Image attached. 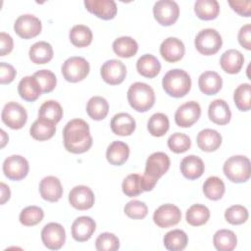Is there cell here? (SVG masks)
<instances>
[{
	"instance_id": "obj_1",
	"label": "cell",
	"mask_w": 251,
	"mask_h": 251,
	"mask_svg": "<svg viewBox=\"0 0 251 251\" xmlns=\"http://www.w3.org/2000/svg\"><path fill=\"white\" fill-rule=\"evenodd\" d=\"M63 139L66 150L74 154L84 153L92 145L89 126L81 119H73L66 124L63 129Z\"/></svg>"
},
{
	"instance_id": "obj_2",
	"label": "cell",
	"mask_w": 251,
	"mask_h": 251,
	"mask_svg": "<svg viewBox=\"0 0 251 251\" xmlns=\"http://www.w3.org/2000/svg\"><path fill=\"white\" fill-rule=\"evenodd\" d=\"M170 164V158L164 152H155L147 158L145 172L141 176L143 191H150L154 188L158 179L168 172Z\"/></svg>"
},
{
	"instance_id": "obj_3",
	"label": "cell",
	"mask_w": 251,
	"mask_h": 251,
	"mask_svg": "<svg viewBox=\"0 0 251 251\" xmlns=\"http://www.w3.org/2000/svg\"><path fill=\"white\" fill-rule=\"evenodd\" d=\"M165 92L175 98L185 96L191 88L190 75L181 69L170 70L162 79Z\"/></svg>"
},
{
	"instance_id": "obj_4",
	"label": "cell",
	"mask_w": 251,
	"mask_h": 251,
	"mask_svg": "<svg viewBox=\"0 0 251 251\" xmlns=\"http://www.w3.org/2000/svg\"><path fill=\"white\" fill-rule=\"evenodd\" d=\"M127 101L130 107L137 112H146L155 103L153 88L144 82H134L127 90Z\"/></svg>"
},
{
	"instance_id": "obj_5",
	"label": "cell",
	"mask_w": 251,
	"mask_h": 251,
	"mask_svg": "<svg viewBox=\"0 0 251 251\" xmlns=\"http://www.w3.org/2000/svg\"><path fill=\"white\" fill-rule=\"evenodd\" d=\"M223 170L225 176L231 182H245L250 178V160L242 155L231 156L225 162Z\"/></svg>"
},
{
	"instance_id": "obj_6",
	"label": "cell",
	"mask_w": 251,
	"mask_h": 251,
	"mask_svg": "<svg viewBox=\"0 0 251 251\" xmlns=\"http://www.w3.org/2000/svg\"><path fill=\"white\" fill-rule=\"evenodd\" d=\"M194 44L199 53L210 56L216 54L222 48L223 39L215 28H204L196 35Z\"/></svg>"
},
{
	"instance_id": "obj_7",
	"label": "cell",
	"mask_w": 251,
	"mask_h": 251,
	"mask_svg": "<svg viewBox=\"0 0 251 251\" xmlns=\"http://www.w3.org/2000/svg\"><path fill=\"white\" fill-rule=\"evenodd\" d=\"M89 63L83 58L73 56L68 58L62 65L61 72L64 78L70 82H78L84 79L89 74Z\"/></svg>"
},
{
	"instance_id": "obj_8",
	"label": "cell",
	"mask_w": 251,
	"mask_h": 251,
	"mask_svg": "<svg viewBox=\"0 0 251 251\" xmlns=\"http://www.w3.org/2000/svg\"><path fill=\"white\" fill-rule=\"evenodd\" d=\"M153 14L155 20L162 25H174L178 19L179 7L173 0H159L154 4Z\"/></svg>"
},
{
	"instance_id": "obj_9",
	"label": "cell",
	"mask_w": 251,
	"mask_h": 251,
	"mask_svg": "<svg viewBox=\"0 0 251 251\" xmlns=\"http://www.w3.org/2000/svg\"><path fill=\"white\" fill-rule=\"evenodd\" d=\"M2 122L13 129L22 128L27 120V113L25 109L17 102H8L3 107L1 113Z\"/></svg>"
},
{
	"instance_id": "obj_10",
	"label": "cell",
	"mask_w": 251,
	"mask_h": 251,
	"mask_svg": "<svg viewBox=\"0 0 251 251\" xmlns=\"http://www.w3.org/2000/svg\"><path fill=\"white\" fill-rule=\"evenodd\" d=\"M41 28V21L30 14L20 16L14 24L15 32L24 39H29L37 36L40 33Z\"/></svg>"
},
{
	"instance_id": "obj_11",
	"label": "cell",
	"mask_w": 251,
	"mask_h": 251,
	"mask_svg": "<svg viewBox=\"0 0 251 251\" xmlns=\"http://www.w3.org/2000/svg\"><path fill=\"white\" fill-rule=\"evenodd\" d=\"M41 240L48 249L58 250L62 248L66 241L65 228L58 223H49L41 230Z\"/></svg>"
},
{
	"instance_id": "obj_12",
	"label": "cell",
	"mask_w": 251,
	"mask_h": 251,
	"mask_svg": "<svg viewBox=\"0 0 251 251\" xmlns=\"http://www.w3.org/2000/svg\"><path fill=\"white\" fill-rule=\"evenodd\" d=\"M27 160L21 155H11L3 162V173L11 180H21L28 173Z\"/></svg>"
},
{
	"instance_id": "obj_13",
	"label": "cell",
	"mask_w": 251,
	"mask_h": 251,
	"mask_svg": "<svg viewBox=\"0 0 251 251\" xmlns=\"http://www.w3.org/2000/svg\"><path fill=\"white\" fill-rule=\"evenodd\" d=\"M100 75L106 83L117 85L122 83L126 78V68L122 61L111 59L102 65Z\"/></svg>"
},
{
	"instance_id": "obj_14",
	"label": "cell",
	"mask_w": 251,
	"mask_h": 251,
	"mask_svg": "<svg viewBox=\"0 0 251 251\" xmlns=\"http://www.w3.org/2000/svg\"><path fill=\"white\" fill-rule=\"evenodd\" d=\"M181 219L179 208L174 204H164L155 210L153 215L154 223L162 228L176 226Z\"/></svg>"
},
{
	"instance_id": "obj_15",
	"label": "cell",
	"mask_w": 251,
	"mask_h": 251,
	"mask_svg": "<svg viewBox=\"0 0 251 251\" xmlns=\"http://www.w3.org/2000/svg\"><path fill=\"white\" fill-rule=\"evenodd\" d=\"M201 115V107L195 101L180 105L175 113V122L180 127H189L194 125Z\"/></svg>"
},
{
	"instance_id": "obj_16",
	"label": "cell",
	"mask_w": 251,
	"mask_h": 251,
	"mask_svg": "<svg viewBox=\"0 0 251 251\" xmlns=\"http://www.w3.org/2000/svg\"><path fill=\"white\" fill-rule=\"evenodd\" d=\"M95 198L92 190L86 185H76L69 193V202L76 210L83 211L90 209Z\"/></svg>"
},
{
	"instance_id": "obj_17",
	"label": "cell",
	"mask_w": 251,
	"mask_h": 251,
	"mask_svg": "<svg viewBox=\"0 0 251 251\" xmlns=\"http://www.w3.org/2000/svg\"><path fill=\"white\" fill-rule=\"evenodd\" d=\"M96 229L95 221L87 216H81L76 218L71 227L72 236L75 241L84 242L87 241Z\"/></svg>"
},
{
	"instance_id": "obj_18",
	"label": "cell",
	"mask_w": 251,
	"mask_h": 251,
	"mask_svg": "<svg viewBox=\"0 0 251 251\" xmlns=\"http://www.w3.org/2000/svg\"><path fill=\"white\" fill-rule=\"evenodd\" d=\"M86 10L102 20H112L117 14V4L113 0H85Z\"/></svg>"
},
{
	"instance_id": "obj_19",
	"label": "cell",
	"mask_w": 251,
	"mask_h": 251,
	"mask_svg": "<svg viewBox=\"0 0 251 251\" xmlns=\"http://www.w3.org/2000/svg\"><path fill=\"white\" fill-rule=\"evenodd\" d=\"M185 53L183 42L176 37H168L160 45V54L165 61L175 63L182 59Z\"/></svg>"
},
{
	"instance_id": "obj_20",
	"label": "cell",
	"mask_w": 251,
	"mask_h": 251,
	"mask_svg": "<svg viewBox=\"0 0 251 251\" xmlns=\"http://www.w3.org/2000/svg\"><path fill=\"white\" fill-rule=\"evenodd\" d=\"M41 197L49 202H57L63 195V187L58 177L48 176L43 177L39 183Z\"/></svg>"
},
{
	"instance_id": "obj_21",
	"label": "cell",
	"mask_w": 251,
	"mask_h": 251,
	"mask_svg": "<svg viewBox=\"0 0 251 251\" xmlns=\"http://www.w3.org/2000/svg\"><path fill=\"white\" fill-rule=\"evenodd\" d=\"M209 119L220 126L229 123L231 118V112L228 104L223 99L213 100L208 108Z\"/></svg>"
},
{
	"instance_id": "obj_22",
	"label": "cell",
	"mask_w": 251,
	"mask_h": 251,
	"mask_svg": "<svg viewBox=\"0 0 251 251\" xmlns=\"http://www.w3.org/2000/svg\"><path fill=\"white\" fill-rule=\"evenodd\" d=\"M112 131L121 136L130 135L136 126L135 120L127 113H118L111 120Z\"/></svg>"
},
{
	"instance_id": "obj_23",
	"label": "cell",
	"mask_w": 251,
	"mask_h": 251,
	"mask_svg": "<svg viewBox=\"0 0 251 251\" xmlns=\"http://www.w3.org/2000/svg\"><path fill=\"white\" fill-rule=\"evenodd\" d=\"M205 170L202 159L195 155H188L180 162V172L187 179H196L200 177Z\"/></svg>"
},
{
	"instance_id": "obj_24",
	"label": "cell",
	"mask_w": 251,
	"mask_h": 251,
	"mask_svg": "<svg viewBox=\"0 0 251 251\" xmlns=\"http://www.w3.org/2000/svg\"><path fill=\"white\" fill-rule=\"evenodd\" d=\"M198 86L204 94L215 95L221 90L223 86V79L218 73L206 71L200 75L198 78Z\"/></svg>"
},
{
	"instance_id": "obj_25",
	"label": "cell",
	"mask_w": 251,
	"mask_h": 251,
	"mask_svg": "<svg viewBox=\"0 0 251 251\" xmlns=\"http://www.w3.org/2000/svg\"><path fill=\"white\" fill-rule=\"evenodd\" d=\"M244 63V57L242 53L236 49H228L223 53L220 59L222 69L230 75L239 73Z\"/></svg>"
},
{
	"instance_id": "obj_26",
	"label": "cell",
	"mask_w": 251,
	"mask_h": 251,
	"mask_svg": "<svg viewBox=\"0 0 251 251\" xmlns=\"http://www.w3.org/2000/svg\"><path fill=\"white\" fill-rule=\"evenodd\" d=\"M18 92L24 100L33 102L41 95L42 90L36 78L33 75H28L20 80L18 84Z\"/></svg>"
},
{
	"instance_id": "obj_27",
	"label": "cell",
	"mask_w": 251,
	"mask_h": 251,
	"mask_svg": "<svg viewBox=\"0 0 251 251\" xmlns=\"http://www.w3.org/2000/svg\"><path fill=\"white\" fill-rule=\"evenodd\" d=\"M56 132V124L50 120L39 118L33 122L29 128V133L32 138L39 141H44L53 137Z\"/></svg>"
},
{
	"instance_id": "obj_28",
	"label": "cell",
	"mask_w": 251,
	"mask_h": 251,
	"mask_svg": "<svg viewBox=\"0 0 251 251\" xmlns=\"http://www.w3.org/2000/svg\"><path fill=\"white\" fill-rule=\"evenodd\" d=\"M198 147L206 152L216 151L222 144V135L215 129H202L197 135Z\"/></svg>"
},
{
	"instance_id": "obj_29",
	"label": "cell",
	"mask_w": 251,
	"mask_h": 251,
	"mask_svg": "<svg viewBox=\"0 0 251 251\" xmlns=\"http://www.w3.org/2000/svg\"><path fill=\"white\" fill-rule=\"evenodd\" d=\"M129 147L126 143L117 140L113 141L107 148V161L114 166H121L128 159Z\"/></svg>"
},
{
	"instance_id": "obj_30",
	"label": "cell",
	"mask_w": 251,
	"mask_h": 251,
	"mask_svg": "<svg viewBox=\"0 0 251 251\" xmlns=\"http://www.w3.org/2000/svg\"><path fill=\"white\" fill-rule=\"evenodd\" d=\"M136 70L142 76L153 78L160 73L161 64L154 55L144 54L137 60Z\"/></svg>"
},
{
	"instance_id": "obj_31",
	"label": "cell",
	"mask_w": 251,
	"mask_h": 251,
	"mask_svg": "<svg viewBox=\"0 0 251 251\" xmlns=\"http://www.w3.org/2000/svg\"><path fill=\"white\" fill-rule=\"evenodd\" d=\"M28 55L32 63L36 65L46 64L53 58V48L46 41H38L30 46Z\"/></svg>"
},
{
	"instance_id": "obj_32",
	"label": "cell",
	"mask_w": 251,
	"mask_h": 251,
	"mask_svg": "<svg viewBox=\"0 0 251 251\" xmlns=\"http://www.w3.org/2000/svg\"><path fill=\"white\" fill-rule=\"evenodd\" d=\"M194 12L201 20H214L220 13V5L217 0H197L194 4Z\"/></svg>"
},
{
	"instance_id": "obj_33",
	"label": "cell",
	"mask_w": 251,
	"mask_h": 251,
	"mask_svg": "<svg viewBox=\"0 0 251 251\" xmlns=\"http://www.w3.org/2000/svg\"><path fill=\"white\" fill-rule=\"evenodd\" d=\"M213 243L219 251H231L236 247L237 237L232 230L219 229L214 234Z\"/></svg>"
},
{
	"instance_id": "obj_34",
	"label": "cell",
	"mask_w": 251,
	"mask_h": 251,
	"mask_svg": "<svg viewBox=\"0 0 251 251\" xmlns=\"http://www.w3.org/2000/svg\"><path fill=\"white\" fill-rule=\"evenodd\" d=\"M163 242L166 249L170 251H181L186 247L188 243V237L183 230L173 229L165 234Z\"/></svg>"
},
{
	"instance_id": "obj_35",
	"label": "cell",
	"mask_w": 251,
	"mask_h": 251,
	"mask_svg": "<svg viewBox=\"0 0 251 251\" xmlns=\"http://www.w3.org/2000/svg\"><path fill=\"white\" fill-rule=\"evenodd\" d=\"M113 50L121 58H129L136 54L138 44L130 36H121L114 40Z\"/></svg>"
},
{
	"instance_id": "obj_36",
	"label": "cell",
	"mask_w": 251,
	"mask_h": 251,
	"mask_svg": "<svg viewBox=\"0 0 251 251\" xmlns=\"http://www.w3.org/2000/svg\"><path fill=\"white\" fill-rule=\"evenodd\" d=\"M109 111V104L104 97L92 96L86 104L87 115L95 120L101 121L106 118Z\"/></svg>"
},
{
	"instance_id": "obj_37",
	"label": "cell",
	"mask_w": 251,
	"mask_h": 251,
	"mask_svg": "<svg viewBox=\"0 0 251 251\" xmlns=\"http://www.w3.org/2000/svg\"><path fill=\"white\" fill-rule=\"evenodd\" d=\"M70 40L75 47H86L92 42V31L84 25H74L69 33Z\"/></svg>"
},
{
	"instance_id": "obj_38",
	"label": "cell",
	"mask_w": 251,
	"mask_h": 251,
	"mask_svg": "<svg viewBox=\"0 0 251 251\" xmlns=\"http://www.w3.org/2000/svg\"><path fill=\"white\" fill-rule=\"evenodd\" d=\"M186 222L192 226H200L210 219L209 209L202 204H194L188 208L185 215Z\"/></svg>"
},
{
	"instance_id": "obj_39",
	"label": "cell",
	"mask_w": 251,
	"mask_h": 251,
	"mask_svg": "<svg viewBox=\"0 0 251 251\" xmlns=\"http://www.w3.org/2000/svg\"><path fill=\"white\" fill-rule=\"evenodd\" d=\"M170 127L168 117L163 113L153 114L147 123V128L151 135L160 137L167 133Z\"/></svg>"
},
{
	"instance_id": "obj_40",
	"label": "cell",
	"mask_w": 251,
	"mask_h": 251,
	"mask_svg": "<svg viewBox=\"0 0 251 251\" xmlns=\"http://www.w3.org/2000/svg\"><path fill=\"white\" fill-rule=\"evenodd\" d=\"M226 191L224 181L218 176L208 177L203 184L204 195L213 201L221 199Z\"/></svg>"
},
{
	"instance_id": "obj_41",
	"label": "cell",
	"mask_w": 251,
	"mask_h": 251,
	"mask_svg": "<svg viewBox=\"0 0 251 251\" xmlns=\"http://www.w3.org/2000/svg\"><path fill=\"white\" fill-rule=\"evenodd\" d=\"M38 117L44 118L54 122L55 124L59 123L63 117V109L59 102L55 100L45 101L39 108Z\"/></svg>"
},
{
	"instance_id": "obj_42",
	"label": "cell",
	"mask_w": 251,
	"mask_h": 251,
	"mask_svg": "<svg viewBox=\"0 0 251 251\" xmlns=\"http://www.w3.org/2000/svg\"><path fill=\"white\" fill-rule=\"evenodd\" d=\"M251 86L249 83L239 84L233 93V101L240 111H249L251 108Z\"/></svg>"
},
{
	"instance_id": "obj_43",
	"label": "cell",
	"mask_w": 251,
	"mask_h": 251,
	"mask_svg": "<svg viewBox=\"0 0 251 251\" xmlns=\"http://www.w3.org/2000/svg\"><path fill=\"white\" fill-rule=\"evenodd\" d=\"M44 217V212L40 207L27 206L20 213V223L25 226H32L39 224Z\"/></svg>"
},
{
	"instance_id": "obj_44",
	"label": "cell",
	"mask_w": 251,
	"mask_h": 251,
	"mask_svg": "<svg viewBox=\"0 0 251 251\" xmlns=\"http://www.w3.org/2000/svg\"><path fill=\"white\" fill-rule=\"evenodd\" d=\"M123 192L128 197H135L143 192L142 178L138 174L128 175L122 184Z\"/></svg>"
},
{
	"instance_id": "obj_45",
	"label": "cell",
	"mask_w": 251,
	"mask_h": 251,
	"mask_svg": "<svg viewBox=\"0 0 251 251\" xmlns=\"http://www.w3.org/2000/svg\"><path fill=\"white\" fill-rule=\"evenodd\" d=\"M191 146L190 137L181 132H175L168 138V147L174 153L179 154L186 152Z\"/></svg>"
},
{
	"instance_id": "obj_46",
	"label": "cell",
	"mask_w": 251,
	"mask_h": 251,
	"mask_svg": "<svg viewBox=\"0 0 251 251\" xmlns=\"http://www.w3.org/2000/svg\"><path fill=\"white\" fill-rule=\"evenodd\" d=\"M95 248L98 251H116L120 248V240L114 233L103 232L96 238Z\"/></svg>"
},
{
	"instance_id": "obj_47",
	"label": "cell",
	"mask_w": 251,
	"mask_h": 251,
	"mask_svg": "<svg viewBox=\"0 0 251 251\" xmlns=\"http://www.w3.org/2000/svg\"><path fill=\"white\" fill-rule=\"evenodd\" d=\"M248 210L241 205H232L225 212V219L231 225H241L248 220Z\"/></svg>"
},
{
	"instance_id": "obj_48",
	"label": "cell",
	"mask_w": 251,
	"mask_h": 251,
	"mask_svg": "<svg viewBox=\"0 0 251 251\" xmlns=\"http://www.w3.org/2000/svg\"><path fill=\"white\" fill-rule=\"evenodd\" d=\"M33 76L38 81L43 93L51 92L57 84L56 75L49 70H39L33 74Z\"/></svg>"
},
{
	"instance_id": "obj_49",
	"label": "cell",
	"mask_w": 251,
	"mask_h": 251,
	"mask_svg": "<svg viewBox=\"0 0 251 251\" xmlns=\"http://www.w3.org/2000/svg\"><path fill=\"white\" fill-rule=\"evenodd\" d=\"M125 214L133 220H141L147 216L148 208L146 204L139 200H131L127 202L124 208Z\"/></svg>"
},
{
	"instance_id": "obj_50",
	"label": "cell",
	"mask_w": 251,
	"mask_h": 251,
	"mask_svg": "<svg viewBox=\"0 0 251 251\" xmlns=\"http://www.w3.org/2000/svg\"><path fill=\"white\" fill-rule=\"evenodd\" d=\"M17 75L15 68L5 62L0 63V82L1 84H8L12 82Z\"/></svg>"
},
{
	"instance_id": "obj_51",
	"label": "cell",
	"mask_w": 251,
	"mask_h": 251,
	"mask_svg": "<svg viewBox=\"0 0 251 251\" xmlns=\"http://www.w3.org/2000/svg\"><path fill=\"white\" fill-rule=\"evenodd\" d=\"M238 42L239 44L244 47L247 50L251 49V25L247 24L243 26L238 31Z\"/></svg>"
},
{
	"instance_id": "obj_52",
	"label": "cell",
	"mask_w": 251,
	"mask_h": 251,
	"mask_svg": "<svg viewBox=\"0 0 251 251\" xmlns=\"http://www.w3.org/2000/svg\"><path fill=\"white\" fill-rule=\"evenodd\" d=\"M228 4L240 16L249 17L251 14V2L250 1H228Z\"/></svg>"
},
{
	"instance_id": "obj_53",
	"label": "cell",
	"mask_w": 251,
	"mask_h": 251,
	"mask_svg": "<svg viewBox=\"0 0 251 251\" xmlns=\"http://www.w3.org/2000/svg\"><path fill=\"white\" fill-rule=\"evenodd\" d=\"M14 47L13 38L10 34L6 32L0 33V56H5L9 54Z\"/></svg>"
},
{
	"instance_id": "obj_54",
	"label": "cell",
	"mask_w": 251,
	"mask_h": 251,
	"mask_svg": "<svg viewBox=\"0 0 251 251\" xmlns=\"http://www.w3.org/2000/svg\"><path fill=\"white\" fill-rule=\"evenodd\" d=\"M0 188H1V204H5L6 201H8L10 199L11 196V191L10 188L7 184H5L4 182L0 183Z\"/></svg>"
},
{
	"instance_id": "obj_55",
	"label": "cell",
	"mask_w": 251,
	"mask_h": 251,
	"mask_svg": "<svg viewBox=\"0 0 251 251\" xmlns=\"http://www.w3.org/2000/svg\"><path fill=\"white\" fill-rule=\"evenodd\" d=\"M8 139H9V137L6 134V132L3 129H1V148H3L5 146V144L8 142Z\"/></svg>"
}]
</instances>
